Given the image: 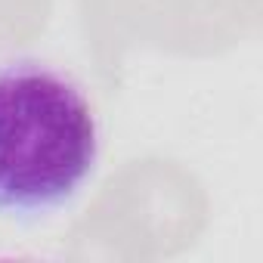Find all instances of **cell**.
I'll use <instances>...</instances> for the list:
<instances>
[{
	"mask_svg": "<svg viewBox=\"0 0 263 263\" xmlns=\"http://www.w3.org/2000/svg\"><path fill=\"white\" fill-rule=\"evenodd\" d=\"M99 158L84 87L41 59L0 65V217L41 220L68 204Z\"/></svg>",
	"mask_w": 263,
	"mask_h": 263,
	"instance_id": "1",
	"label": "cell"
}]
</instances>
